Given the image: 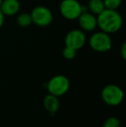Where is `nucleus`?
Here are the masks:
<instances>
[{
	"label": "nucleus",
	"mask_w": 126,
	"mask_h": 127,
	"mask_svg": "<svg viewBox=\"0 0 126 127\" xmlns=\"http://www.w3.org/2000/svg\"><path fill=\"white\" fill-rule=\"evenodd\" d=\"M2 3H3V0H0V6H1Z\"/></svg>",
	"instance_id": "obj_18"
},
{
	"label": "nucleus",
	"mask_w": 126,
	"mask_h": 127,
	"mask_svg": "<svg viewBox=\"0 0 126 127\" xmlns=\"http://www.w3.org/2000/svg\"><path fill=\"white\" fill-rule=\"evenodd\" d=\"M78 18H79V25L84 30L91 31L95 30L97 27V18L94 17V15L89 13L88 11L81 13Z\"/></svg>",
	"instance_id": "obj_8"
},
{
	"label": "nucleus",
	"mask_w": 126,
	"mask_h": 127,
	"mask_svg": "<svg viewBox=\"0 0 126 127\" xmlns=\"http://www.w3.org/2000/svg\"><path fill=\"white\" fill-rule=\"evenodd\" d=\"M125 50H126V45L125 43L123 45V47H122V56H123L124 59L126 58V53H125Z\"/></svg>",
	"instance_id": "obj_17"
},
{
	"label": "nucleus",
	"mask_w": 126,
	"mask_h": 127,
	"mask_svg": "<svg viewBox=\"0 0 126 127\" xmlns=\"http://www.w3.org/2000/svg\"><path fill=\"white\" fill-rule=\"evenodd\" d=\"M43 104L45 108L54 116V112H56L59 110L60 107V103L58 100V98L56 96L53 95V94H49L44 98Z\"/></svg>",
	"instance_id": "obj_10"
},
{
	"label": "nucleus",
	"mask_w": 126,
	"mask_h": 127,
	"mask_svg": "<svg viewBox=\"0 0 126 127\" xmlns=\"http://www.w3.org/2000/svg\"><path fill=\"white\" fill-rule=\"evenodd\" d=\"M103 127H120V121L118 119L115 117L109 118L107 120L104 122Z\"/></svg>",
	"instance_id": "obj_15"
},
{
	"label": "nucleus",
	"mask_w": 126,
	"mask_h": 127,
	"mask_svg": "<svg viewBox=\"0 0 126 127\" xmlns=\"http://www.w3.org/2000/svg\"><path fill=\"white\" fill-rule=\"evenodd\" d=\"M70 83L68 79L64 75H56L49 81L47 86L49 94L56 96H61L68 91Z\"/></svg>",
	"instance_id": "obj_2"
},
{
	"label": "nucleus",
	"mask_w": 126,
	"mask_h": 127,
	"mask_svg": "<svg viewBox=\"0 0 126 127\" xmlns=\"http://www.w3.org/2000/svg\"><path fill=\"white\" fill-rule=\"evenodd\" d=\"M92 49L98 52H105L111 49V39L107 33L104 31L97 32L91 36L89 41Z\"/></svg>",
	"instance_id": "obj_4"
},
{
	"label": "nucleus",
	"mask_w": 126,
	"mask_h": 127,
	"mask_svg": "<svg viewBox=\"0 0 126 127\" xmlns=\"http://www.w3.org/2000/svg\"><path fill=\"white\" fill-rule=\"evenodd\" d=\"M3 19H4V15L3 14V12H2V10H0V28L2 27L3 24Z\"/></svg>",
	"instance_id": "obj_16"
},
{
	"label": "nucleus",
	"mask_w": 126,
	"mask_h": 127,
	"mask_svg": "<svg viewBox=\"0 0 126 127\" xmlns=\"http://www.w3.org/2000/svg\"><path fill=\"white\" fill-rule=\"evenodd\" d=\"M123 19L116 10L104 9L98 15L97 25L105 33H114L121 29Z\"/></svg>",
	"instance_id": "obj_1"
},
{
	"label": "nucleus",
	"mask_w": 126,
	"mask_h": 127,
	"mask_svg": "<svg viewBox=\"0 0 126 127\" xmlns=\"http://www.w3.org/2000/svg\"><path fill=\"white\" fill-rule=\"evenodd\" d=\"M86 42V36L83 31L78 30H74L70 31L65 38V44L67 47H70L72 49H79L84 46Z\"/></svg>",
	"instance_id": "obj_7"
},
{
	"label": "nucleus",
	"mask_w": 126,
	"mask_h": 127,
	"mask_svg": "<svg viewBox=\"0 0 126 127\" xmlns=\"http://www.w3.org/2000/svg\"><path fill=\"white\" fill-rule=\"evenodd\" d=\"M105 9L110 10H117L121 4L122 0H103Z\"/></svg>",
	"instance_id": "obj_13"
},
{
	"label": "nucleus",
	"mask_w": 126,
	"mask_h": 127,
	"mask_svg": "<svg viewBox=\"0 0 126 127\" xmlns=\"http://www.w3.org/2000/svg\"><path fill=\"white\" fill-rule=\"evenodd\" d=\"M62 55L63 56L65 57L66 59H68V60H72L75 57L76 55V50L70 47H67L66 46L65 49H63L62 52Z\"/></svg>",
	"instance_id": "obj_14"
},
{
	"label": "nucleus",
	"mask_w": 126,
	"mask_h": 127,
	"mask_svg": "<svg viewBox=\"0 0 126 127\" xmlns=\"http://www.w3.org/2000/svg\"><path fill=\"white\" fill-rule=\"evenodd\" d=\"M32 23L38 26H47L50 24L53 19L52 12L45 6H37L32 10Z\"/></svg>",
	"instance_id": "obj_6"
},
{
	"label": "nucleus",
	"mask_w": 126,
	"mask_h": 127,
	"mask_svg": "<svg viewBox=\"0 0 126 127\" xmlns=\"http://www.w3.org/2000/svg\"><path fill=\"white\" fill-rule=\"evenodd\" d=\"M20 4L17 0H3L0 10H2L3 15L13 16L19 10Z\"/></svg>",
	"instance_id": "obj_9"
},
{
	"label": "nucleus",
	"mask_w": 126,
	"mask_h": 127,
	"mask_svg": "<svg viewBox=\"0 0 126 127\" xmlns=\"http://www.w3.org/2000/svg\"><path fill=\"white\" fill-rule=\"evenodd\" d=\"M88 8L93 14L99 15L105 9V7H104L103 0H90Z\"/></svg>",
	"instance_id": "obj_11"
},
{
	"label": "nucleus",
	"mask_w": 126,
	"mask_h": 127,
	"mask_svg": "<svg viewBox=\"0 0 126 127\" xmlns=\"http://www.w3.org/2000/svg\"><path fill=\"white\" fill-rule=\"evenodd\" d=\"M102 99L110 105H118L123 101L124 92L116 85H108L102 90Z\"/></svg>",
	"instance_id": "obj_3"
},
{
	"label": "nucleus",
	"mask_w": 126,
	"mask_h": 127,
	"mask_svg": "<svg viewBox=\"0 0 126 127\" xmlns=\"http://www.w3.org/2000/svg\"><path fill=\"white\" fill-rule=\"evenodd\" d=\"M81 6L82 5L77 0H63L60 10L65 18L74 20L77 19L81 14Z\"/></svg>",
	"instance_id": "obj_5"
},
{
	"label": "nucleus",
	"mask_w": 126,
	"mask_h": 127,
	"mask_svg": "<svg viewBox=\"0 0 126 127\" xmlns=\"http://www.w3.org/2000/svg\"><path fill=\"white\" fill-rule=\"evenodd\" d=\"M17 24L21 27H28L32 24V19L30 14L22 13L17 17Z\"/></svg>",
	"instance_id": "obj_12"
}]
</instances>
